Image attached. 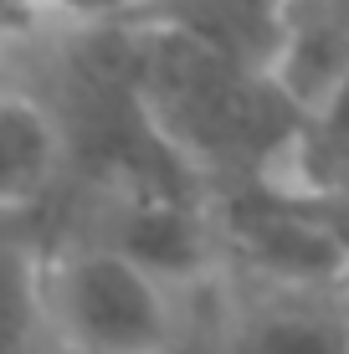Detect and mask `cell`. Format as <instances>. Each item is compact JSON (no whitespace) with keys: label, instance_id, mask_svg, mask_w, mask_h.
Masks as SVG:
<instances>
[{"label":"cell","instance_id":"277c9868","mask_svg":"<svg viewBox=\"0 0 349 354\" xmlns=\"http://www.w3.org/2000/svg\"><path fill=\"white\" fill-rule=\"evenodd\" d=\"M118 26L180 36L211 57L278 77L293 36V0H144Z\"/></svg>","mask_w":349,"mask_h":354},{"label":"cell","instance_id":"5b68a950","mask_svg":"<svg viewBox=\"0 0 349 354\" xmlns=\"http://www.w3.org/2000/svg\"><path fill=\"white\" fill-rule=\"evenodd\" d=\"M62 339L46 308V252L0 231V354H57Z\"/></svg>","mask_w":349,"mask_h":354},{"label":"cell","instance_id":"8992f818","mask_svg":"<svg viewBox=\"0 0 349 354\" xmlns=\"http://www.w3.org/2000/svg\"><path fill=\"white\" fill-rule=\"evenodd\" d=\"M62 169V139L31 97H0V216L31 205Z\"/></svg>","mask_w":349,"mask_h":354},{"label":"cell","instance_id":"3957f363","mask_svg":"<svg viewBox=\"0 0 349 354\" xmlns=\"http://www.w3.org/2000/svg\"><path fill=\"white\" fill-rule=\"evenodd\" d=\"M180 354H349V298L334 288H211Z\"/></svg>","mask_w":349,"mask_h":354},{"label":"cell","instance_id":"8fae6325","mask_svg":"<svg viewBox=\"0 0 349 354\" xmlns=\"http://www.w3.org/2000/svg\"><path fill=\"white\" fill-rule=\"evenodd\" d=\"M57 354H88V349H67V344H62V349H57Z\"/></svg>","mask_w":349,"mask_h":354},{"label":"cell","instance_id":"30bf717a","mask_svg":"<svg viewBox=\"0 0 349 354\" xmlns=\"http://www.w3.org/2000/svg\"><path fill=\"white\" fill-rule=\"evenodd\" d=\"M26 6L31 0H0V21H26Z\"/></svg>","mask_w":349,"mask_h":354},{"label":"cell","instance_id":"9c48e42d","mask_svg":"<svg viewBox=\"0 0 349 354\" xmlns=\"http://www.w3.org/2000/svg\"><path fill=\"white\" fill-rule=\"evenodd\" d=\"M298 21H323V26L349 36V0H293Z\"/></svg>","mask_w":349,"mask_h":354},{"label":"cell","instance_id":"52a82bcc","mask_svg":"<svg viewBox=\"0 0 349 354\" xmlns=\"http://www.w3.org/2000/svg\"><path fill=\"white\" fill-rule=\"evenodd\" d=\"M139 6L144 0H31L26 16H72V21H93V26H118Z\"/></svg>","mask_w":349,"mask_h":354},{"label":"cell","instance_id":"ba28073f","mask_svg":"<svg viewBox=\"0 0 349 354\" xmlns=\"http://www.w3.org/2000/svg\"><path fill=\"white\" fill-rule=\"evenodd\" d=\"M308 129L319 133V139H334V144H349V67L344 77L334 82V93L323 97V103L308 113Z\"/></svg>","mask_w":349,"mask_h":354},{"label":"cell","instance_id":"6da1fadb","mask_svg":"<svg viewBox=\"0 0 349 354\" xmlns=\"http://www.w3.org/2000/svg\"><path fill=\"white\" fill-rule=\"evenodd\" d=\"M129 52L144 113L190 175L221 190L278 185L308 113L272 72L236 67L164 31H129Z\"/></svg>","mask_w":349,"mask_h":354},{"label":"cell","instance_id":"7a4b0ae2","mask_svg":"<svg viewBox=\"0 0 349 354\" xmlns=\"http://www.w3.org/2000/svg\"><path fill=\"white\" fill-rule=\"evenodd\" d=\"M46 308L67 349L88 354H170L175 308L164 283L124 252L67 241L46 252Z\"/></svg>","mask_w":349,"mask_h":354}]
</instances>
